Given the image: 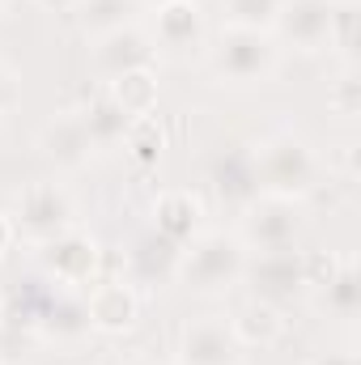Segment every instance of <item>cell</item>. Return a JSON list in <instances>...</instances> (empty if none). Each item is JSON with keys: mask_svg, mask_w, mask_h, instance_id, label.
<instances>
[{"mask_svg": "<svg viewBox=\"0 0 361 365\" xmlns=\"http://www.w3.org/2000/svg\"><path fill=\"white\" fill-rule=\"evenodd\" d=\"M243 268H247L243 238L213 230V234H195L191 242H183L175 276L195 293H225L243 280Z\"/></svg>", "mask_w": 361, "mask_h": 365, "instance_id": "6da1fadb", "label": "cell"}, {"mask_svg": "<svg viewBox=\"0 0 361 365\" xmlns=\"http://www.w3.org/2000/svg\"><path fill=\"white\" fill-rule=\"evenodd\" d=\"M255 179H260V191L268 195H289V200H302L315 191V179H319V158L315 149L293 136V132H276L268 136L260 149H255Z\"/></svg>", "mask_w": 361, "mask_h": 365, "instance_id": "7a4b0ae2", "label": "cell"}, {"mask_svg": "<svg viewBox=\"0 0 361 365\" xmlns=\"http://www.w3.org/2000/svg\"><path fill=\"white\" fill-rule=\"evenodd\" d=\"M213 68L234 86H260L276 73V43L268 38V30L225 26L213 38Z\"/></svg>", "mask_w": 361, "mask_h": 365, "instance_id": "3957f363", "label": "cell"}, {"mask_svg": "<svg viewBox=\"0 0 361 365\" xmlns=\"http://www.w3.org/2000/svg\"><path fill=\"white\" fill-rule=\"evenodd\" d=\"M73 225V195L51 179H34L30 187L17 191V212H13V230L47 242L56 234H64Z\"/></svg>", "mask_w": 361, "mask_h": 365, "instance_id": "277c9868", "label": "cell"}, {"mask_svg": "<svg viewBox=\"0 0 361 365\" xmlns=\"http://www.w3.org/2000/svg\"><path fill=\"white\" fill-rule=\"evenodd\" d=\"M298 230H302V204L289 195L260 191L255 200L243 204V247H251V251L293 247Z\"/></svg>", "mask_w": 361, "mask_h": 365, "instance_id": "5b68a950", "label": "cell"}, {"mask_svg": "<svg viewBox=\"0 0 361 365\" xmlns=\"http://www.w3.org/2000/svg\"><path fill=\"white\" fill-rule=\"evenodd\" d=\"M98 264H102V247L73 225L43 242V268L56 284H93Z\"/></svg>", "mask_w": 361, "mask_h": 365, "instance_id": "8992f818", "label": "cell"}, {"mask_svg": "<svg viewBox=\"0 0 361 365\" xmlns=\"http://www.w3.org/2000/svg\"><path fill=\"white\" fill-rule=\"evenodd\" d=\"M243 280L255 289L260 302H285L302 289V251L298 247H276V251H255V259H247Z\"/></svg>", "mask_w": 361, "mask_h": 365, "instance_id": "52a82bcc", "label": "cell"}, {"mask_svg": "<svg viewBox=\"0 0 361 365\" xmlns=\"http://www.w3.org/2000/svg\"><path fill=\"white\" fill-rule=\"evenodd\" d=\"M179 353L183 365H238L243 361V344L234 340V327L217 314L191 319L179 331Z\"/></svg>", "mask_w": 361, "mask_h": 365, "instance_id": "ba28073f", "label": "cell"}, {"mask_svg": "<svg viewBox=\"0 0 361 365\" xmlns=\"http://www.w3.org/2000/svg\"><path fill=\"white\" fill-rule=\"evenodd\" d=\"M327 21H332V0H280V13L272 26L298 51H323L327 47Z\"/></svg>", "mask_w": 361, "mask_h": 365, "instance_id": "9c48e42d", "label": "cell"}, {"mask_svg": "<svg viewBox=\"0 0 361 365\" xmlns=\"http://www.w3.org/2000/svg\"><path fill=\"white\" fill-rule=\"evenodd\" d=\"M153 56H158L153 38L145 30H136V26H119L111 34H98V47H93V60H98L106 81H115V77H123L132 68H149Z\"/></svg>", "mask_w": 361, "mask_h": 365, "instance_id": "30bf717a", "label": "cell"}, {"mask_svg": "<svg viewBox=\"0 0 361 365\" xmlns=\"http://www.w3.org/2000/svg\"><path fill=\"white\" fill-rule=\"evenodd\" d=\"M153 43L171 51H195L204 43V13L195 0H166L153 4Z\"/></svg>", "mask_w": 361, "mask_h": 365, "instance_id": "8fae6325", "label": "cell"}, {"mask_svg": "<svg viewBox=\"0 0 361 365\" xmlns=\"http://www.w3.org/2000/svg\"><path fill=\"white\" fill-rule=\"evenodd\" d=\"M86 310H90V323L98 331H128L141 314V302L132 293V284L123 280H93V289L86 293Z\"/></svg>", "mask_w": 361, "mask_h": 365, "instance_id": "7c38bea8", "label": "cell"}, {"mask_svg": "<svg viewBox=\"0 0 361 365\" xmlns=\"http://www.w3.org/2000/svg\"><path fill=\"white\" fill-rule=\"evenodd\" d=\"M43 153L56 162V166H64V170H81L86 162H90L93 145L90 136H86V128H81V119L77 115H60V119H51L47 128H43Z\"/></svg>", "mask_w": 361, "mask_h": 365, "instance_id": "4fadbf2b", "label": "cell"}, {"mask_svg": "<svg viewBox=\"0 0 361 365\" xmlns=\"http://www.w3.org/2000/svg\"><path fill=\"white\" fill-rule=\"evenodd\" d=\"M200 217H204V208H200V200L191 191H166L153 204V230L162 238L179 242V247L200 234Z\"/></svg>", "mask_w": 361, "mask_h": 365, "instance_id": "5bb4252c", "label": "cell"}, {"mask_svg": "<svg viewBox=\"0 0 361 365\" xmlns=\"http://www.w3.org/2000/svg\"><path fill=\"white\" fill-rule=\"evenodd\" d=\"M77 119H81V128H86V136H90L93 149H106V145H119L123 140V132H128V123H132V115L111 98V93H93L86 98V106L77 110Z\"/></svg>", "mask_w": 361, "mask_h": 365, "instance_id": "9a60e30c", "label": "cell"}, {"mask_svg": "<svg viewBox=\"0 0 361 365\" xmlns=\"http://www.w3.org/2000/svg\"><path fill=\"white\" fill-rule=\"evenodd\" d=\"M179 242H171V238H162L158 230H149V234H141L136 242H132V251H128V264H132V272L136 280H166V276H175L179 268Z\"/></svg>", "mask_w": 361, "mask_h": 365, "instance_id": "2e32d148", "label": "cell"}, {"mask_svg": "<svg viewBox=\"0 0 361 365\" xmlns=\"http://www.w3.org/2000/svg\"><path fill=\"white\" fill-rule=\"evenodd\" d=\"M230 327H234V340L243 344V349H268L280 340V331H285V319H280V310L272 306V302H247L234 319H230Z\"/></svg>", "mask_w": 361, "mask_h": 365, "instance_id": "e0dca14e", "label": "cell"}, {"mask_svg": "<svg viewBox=\"0 0 361 365\" xmlns=\"http://www.w3.org/2000/svg\"><path fill=\"white\" fill-rule=\"evenodd\" d=\"M39 327H43L47 336H56V340H81V336H90L93 323H90V310H86V297L51 293V302H47Z\"/></svg>", "mask_w": 361, "mask_h": 365, "instance_id": "ac0fdd59", "label": "cell"}, {"mask_svg": "<svg viewBox=\"0 0 361 365\" xmlns=\"http://www.w3.org/2000/svg\"><path fill=\"white\" fill-rule=\"evenodd\" d=\"M319 302H323V310L332 314V319H357L361 310V276H357V264L353 259H340V268L336 276L319 289Z\"/></svg>", "mask_w": 361, "mask_h": 365, "instance_id": "d6986e66", "label": "cell"}, {"mask_svg": "<svg viewBox=\"0 0 361 365\" xmlns=\"http://www.w3.org/2000/svg\"><path fill=\"white\" fill-rule=\"evenodd\" d=\"M106 93L136 119V115H153L158 110V77H153V68H132V73H123V77H115Z\"/></svg>", "mask_w": 361, "mask_h": 365, "instance_id": "ffe728a7", "label": "cell"}, {"mask_svg": "<svg viewBox=\"0 0 361 365\" xmlns=\"http://www.w3.org/2000/svg\"><path fill=\"white\" fill-rule=\"evenodd\" d=\"M213 187L225 195V200H255L260 195V179H255V162L243 158V153H225L217 166H213Z\"/></svg>", "mask_w": 361, "mask_h": 365, "instance_id": "44dd1931", "label": "cell"}, {"mask_svg": "<svg viewBox=\"0 0 361 365\" xmlns=\"http://www.w3.org/2000/svg\"><path fill=\"white\" fill-rule=\"evenodd\" d=\"M123 145H128V153H132L141 166H153L158 153L166 149V128H162V119H158V115H136V119L128 123V132H123Z\"/></svg>", "mask_w": 361, "mask_h": 365, "instance_id": "7402d4cb", "label": "cell"}, {"mask_svg": "<svg viewBox=\"0 0 361 365\" xmlns=\"http://www.w3.org/2000/svg\"><path fill=\"white\" fill-rule=\"evenodd\" d=\"M77 4H81V26L90 34H111L119 26H132L141 0H77Z\"/></svg>", "mask_w": 361, "mask_h": 365, "instance_id": "603a6c76", "label": "cell"}, {"mask_svg": "<svg viewBox=\"0 0 361 365\" xmlns=\"http://www.w3.org/2000/svg\"><path fill=\"white\" fill-rule=\"evenodd\" d=\"M357 21H361V4H357V0H332L327 47H336L345 60H353V56H357Z\"/></svg>", "mask_w": 361, "mask_h": 365, "instance_id": "cb8c5ba5", "label": "cell"}, {"mask_svg": "<svg viewBox=\"0 0 361 365\" xmlns=\"http://www.w3.org/2000/svg\"><path fill=\"white\" fill-rule=\"evenodd\" d=\"M280 13V0H225V21L243 30H268Z\"/></svg>", "mask_w": 361, "mask_h": 365, "instance_id": "d4e9b609", "label": "cell"}, {"mask_svg": "<svg viewBox=\"0 0 361 365\" xmlns=\"http://www.w3.org/2000/svg\"><path fill=\"white\" fill-rule=\"evenodd\" d=\"M327 106L336 110V115H345V119H353L361 110V77L349 68L340 81H332V90H327Z\"/></svg>", "mask_w": 361, "mask_h": 365, "instance_id": "484cf974", "label": "cell"}, {"mask_svg": "<svg viewBox=\"0 0 361 365\" xmlns=\"http://www.w3.org/2000/svg\"><path fill=\"white\" fill-rule=\"evenodd\" d=\"M340 268V255L336 251H302V284H315L323 289Z\"/></svg>", "mask_w": 361, "mask_h": 365, "instance_id": "4316f807", "label": "cell"}, {"mask_svg": "<svg viewBox=\"0 0 361 365\" xmlns=\"http://www.w3.org/2000/svg\"><path fill=\"white\" fill-rule=\"evenodd\" d=\"M13 106H17V77L0 64V119H4Z\"/></svg>", "mask_w": 361, "mask_h": 365, "instance_id": "83f0119b", "label": "cell"}, {"mask_svg": "<svg viewBox=\"0 0 361 365\" xmlns=\"http://www.w3.org/2000/svg\"><path fill=\"white\" fill-rule=\"evenodd\" d=\"M310 365H357V353H349V349H340V353H319Z\"/></svg>", "mask_w": 361, "mask_h": 365, "instance_id": "f1b7e54d", "label": "cell"}, {"mask_svg": "<svg viewBox=\"0 0 361 365\" xmlns=\"http://www.w3.org/2000/svg\"><path fill=\"white\" fill-rule=\"evenodd\" d=\"M13 238H17V230H13V217H4V212H0V255L13 247Z\"/></svg>", "mask_w": 361, "mask_h": 365, "instance_id": "f546056e", "label": "cell"}, {"mask_svg": "<svg viewBox=\"0 0 361 365\" xmlns=\"http://www.w3.org/2000/svg\"><path fill=\"white\" fill-rule=\"evenodd\" d=\"M39 9H47V13H68V9H77V0H34Z\"/></svg>", "mask_w": 361, "mask_h": 365, "instance_id": "4dcf8cb0", "label": "cell"}, {"mask_svg": "<svg viewBox=\"0 0 361 365\" xmlns=\"http://www.w3.org/2000/svg\"><path fill=\"white\" fill-rule=\"evenodd\" d=\"M0 361H4V331H0Z\"/></svg>", "mask_w": 361, "mask_h": 365, "instance_id": "1f68e13d", "label": "cell"}, {"mask_svg": "<svg viewBox=\"0 0 361 365\" xmlns=\"http://www.w3.org/2000/svg\"><path fill=\"white\" fill-rule=\"evenodd\" d=\"M149 4H166V0H149Z\"/></svg>", "mask_w": 361, "mask_h": 365, "instance_id": "d6a6232c", "label": "cell"}, {"mask_svg": "<svg viewBox=\"0 0 361 365\" xmlns=\"http://www.w3.org/2000/svg\"><path fill=\"white\" fill-rule=\"evenodd\" d=\"M171 365H183V361H171Z\"/></svg>", "mask_w": 361, "mask_h": 365, "instance_id": "836d02e7", "label": "cell"}, {"mask_svg": "<svg viewBox=\"0 0 361 365\" xmlns=\"http://www.w3.org/2000/svg\"><path fill=\"white\" fill-rule=\"evenodd\" d=\"M0 9H4V0H0Z\"/></svg>", "mask_w": 361, "mask_h": 365, "instance_id": "e575fe53", "label": "cell"}, {"mask_svg": "<svg viewBox=\"0 0 361 365\" xmlns=\"http://www.w3.org/2000/svg\"><path fill=\"white\" fill-rule=\"evenodd\" d=\"M0 297H4V293H0Z\"/></svg>", "mask_w": 361, "mask_h": 365, "instance_id": "d590c367", "label": "cell"}]
</instances>
